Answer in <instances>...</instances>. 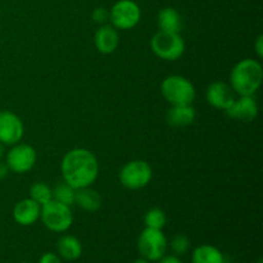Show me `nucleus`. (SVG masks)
<instances>
[{
  "mask_svg": "<svg viewBox=\"0 0 263 263\" xmlns=\"http://www.w3.org/2000/svg\"><path fill=\"white\" fill-rule=\"evenodd\" d=\"M63 181L74 189L91 186L99 175V162L86 148H73L64 154L61 162Z\"/></svg>",
  "mask_w": 263,
  "mask_h": 263,
  "instance_id": "nucleus-1",
  "label": "nucleus"
},
{
  "mask_svg": "<svg viewBox=\"0 0 263 263\" xmlns=\"http://www.w3.org/2000/svg\"><path fill=\"white\" fill-rule=\"evenodd\" d=\"M262 81V64L257 59L246 58L233 67L229 84L239 97H253L261 87Z\"/></svg>",
  "mask_w": 263,
  "mask_h": 263,
  "instance_id": "nucleus-2",
  "label": "nucleus"
},
{
  "mask_svg": "<svg viewBox=\"0 0 263 263\" xmlns=\"http://www.w3.org/2000/svg\"><path fill=\"white\" fill-rule=\"evenodd\" d=\"M161 94L171 105H189L194 102L197 91L189 79L180 74H171L162 81Z\"/></svg>",
  "mask_w": 263,
  "mask_h": 263,
  "instance_id": "nucleus-3",
  "label": "nucleus"
},
{
  "mask_svg": "<svg viewBox=\"0 0 263 263\" xmlns=\"http://www.w3.org/2000/svg\"><path fill=\"white\" fill-rule=\"evenodd\" d=\"M40 220L53 233H66L73 223V215L69 205L51 199L41 205Z\"/></svg>",
  "mask_w": 263,
  "mask_h": 263,
  "instance_id": "nucleus-4",
  "label": "nucleus"
},
{
  "mask_svg": "<svg viewBox=\"0 0 263 263\" xmlns=\"http://www.w3.org/2000/svg\"><path fill=\"white\" fill-rule=\"evenodd\" d=\"M152 51L158 58L167 62H175L185 53V41L180 33L158 31L151 39Z\"/></svg>",
  "mask_w": 263,
  "mask_h": 263,
  "instance_id": "nucleus-5",
  "label": "nucleus"
},
{
  "mask_svg": "<svg viewBox=\"0 0 263 263\" xmlns=\"http://www.w3.org/2000/svg\"><path fill=\"white\" fill-rule=\"evenodd\" d=\"M168 241L162 230L145 228L138 238V251L140 257L157 262L166 254Z\"/></svg>",
  "mask_w": 263,
  "mask_h": 263,
  "instance_id": "nucleus-6",
  "label": "nucleus"
},
{
  "mask_svg": "<svg viewBox=\"0 0 263 263\" xmlns=\"http://www.w3.org/2000/svg\"><path fill=\"white\" fill-rule=\"evenodd\" d=\"M153 177V170L148 162L134 159L127 162L120 171V182L130 190H139L148 186Z\"/></svg>",
  "mask_w": 263,
  "mask_h": 263,
  "instance_id": "nucleus-7",
  "label": "nucleus"
},
{
  "mask_svg": "<svg viewBox=\"0 0 263 263\" xmlns=\"http://www.w3.org/2000/svg\"><path fill=\"white\" fill-rule=\"evenodd\" d=\"M141 9L134 0H118L109 10L110 25L117 30H131L140 22Z\"/></svg>",
  "mask_w": 263,
  "mask_h": 263,
  "instance_id": "nucleus-8",
  "label": "nucleus"
},
{
  "mask_svg": "<svg viewBox=\"0 0 263 263\" xmlns=\"http://www.w3.org/2000/svg\"><path fill=\"white\" fill-rule=\"evenodd\" d=\"M37 161V154L33 146L25 143H17L12 145L7 153V162L9 171L14 174H26L31 171Z\"/></svg>",
  "mask_w": 263,
  "mask_h": 263,
  "instance_id": "nucleus-9",
  "label": "nucleus"
},
{
  "mask_svg": "<svg viewBox=\"0 0 263 263\" xmlns=\"http://www.w3.org/2000/svg\"><path fill=\"white\" fill-rule=\"evenodd\" d=\"M25 134L22 120L10 110H0V143L14 145L20 143Z\"/></svg>",
  "mask_w": 263,
  "mask_h": 263,
  "instance_id": "nucleus-10",
  "label": "nucleus"
},
{
  "mask_svg": "<svg viewBox=\"0 0 263 263\" xmlns=\"http://www.w3.org/2000/svg\"><path fill=\"white\" fill-rule=\"evenodd\" d=\"M205 99L208 104L216 109L226 110L236 99V94L229 82L215 81L208 85L205 90Z\"/></svg>",
  "mask_w": 263,
  "mask_h": 263,
  "instance_id": "nucleus-11",
  "label": "nucleus"
},
{
  "mask_svg": "<svg viewBox=\"0 0 263 263\" xmlns=\"http://www.w3.org/2000/svg\"><path fill=\"white\" fill-rule=\"evenodd\" d=\"M225 112L233 120L252 122L258 116V104L253 97H239Z\"/></svg>",
  "mask_w": 263,
  "mask_h": 263,
  "instance_id": "nucleus-12",
  "label": "nucleus"
},
{
  "mask_svg": "<svg viewBox=\"0 0 263 263\" xmlns=\"http://www.w3.org/2000/svg\"><path fill=\"white\" fill-rule=\"evenodd\" d=\"M94 45L99 53L108 55L117 50L120 45V35L112 25H102L94 35Z\"/></svg>",
  "mask_w": 263,
  "mask_h": 263,
  "instance_id": "nucleus-13",
  "label": "nucleus"
},
{
  "mask_svg": "<svg viewBox=\"0 0 263 263\" xmlns=\"http://www.w3.org/2000/svg\"><path fill=\"white\" fill-rule=\"evenodd\" d=\"M41 205L31 198L20 200L13 208V220L21 226H31L40 220Z\"/></svg>",
  "mask_w": 263,
  "mask_h": 263,
  "instance_id": "nucleus-14",
  "label": "nucleus"
},
{
  "mask_svg": "<svg viewBox=\"0 0 263 263\" xmlns=\"http://www.w3.org/2000/svg\"><path fill=\"white\" fill-rule=\"evenodd\" d=\"M197 112L192 104L171 105L166 112V121L172 127H186L195 121Z\"/></svg>",
  "mask_w": 263,
  "mask_h": 263,
  "instance_id": "nucleus-15",
  "label": "nucleus"
},
{
  "mask_svg": "<svg viewBox=\"0 0 263 263\" xmlns=\"http://www.w3.org/2000/svg\"><path fill=\"white\" fill-rule=\"evenodd\" d=\"M157 25H158L159 31L180 33L182 30V18L175 8L166 7L158 12Z\"/></svg>",
  "mask_w": 263,
  "mask_h": 263,
  "instance_id": "nucleus-16",
  "label": "nucleus"
},
{
  "mask_svg": "<svg viewBox=\"0 0 263 263\" xmlns=\"http://www.w3.org/2000/svg\"><path fill=\"white\" fill-rule=\"evenodd\" d=\"M55 247L57 254L66 261H76L82 254L81 241L73 235H62Z\"/></svg>",
  "mask_w": 263,
  "mask_h": 263,
  "instance_id": "nucleus-17",
  "label": "nucleus"
},
{
  "mask_svg": "<svg viewBox=\"0 0 263 263\" xmlns=\"http://www.w3.org/2000/svg\"><path fill=\"white\" fill-rule=\"evenodd\" d=\"M74 204H77L86 212H97L102 207L103 199L97 190L92 189L91 186H86L76 189Z\"/></svg>",
  "mask_w": 263,
  "mask_h": 263,
  "instance_id": "nucleus-18",
  "label": "nucleus"
},
{
  "mask_svg": "<svg viewBox=\"0 0 263 263\" xmlns=\"http://www.w3.org/2000/svg\"><path fill=\"white\" fill-rule=\"evenodd\" d=\"M193 263H226L222 252L211 244L198 246L192 253Z\"/></svg>",
  "mask_w": 263,
  "mask_h": 263,
  "instance_id": "nucleus-19",
  "label": "nucleus"
},
{
  "mask_svg": "<svg viewBox=\"0 0 263 263\" xmlns=\"http://www.w3.org/2000/svg\"><path fill=\"white\" fill-rule=\"evenodd\" d=\"M53 190V199L57 200L59 203H63V204L69 205L74 204V195H76V189L72 187L71 185H68L67 182L62 181L58 182L54 187H51Z\"/></svg>",
  "mask_w": 263,
  "mask_h": 263,
  "instance_id": "nucleus-20",
  "label": "nucleus"
},
{
  "mask_svg": "<svg viewBox=\"0 0 263 263\" xmlns=\"http://www.w3.org/2000/svg\"><path fill=\"white\" fill-rule=\"evenodd\" d=\"M30 198L43 205L53 199V190L45 182H35L30 187Z\"/></svg>",
  "mask_w": 263,
  "mask_h": 263,
  "instance_id": "nucleus-21",
  "label": "nucleus"
},
{
  "mask_svg": "<svg viewBox=\"0 0 263 263\" xmlns=\"http://www.w3.org/2000/svg\"><path fill=\"white\" fill-rule=\"evenodd\" d=\"M166 213H164L163 210H161V208H151V210L145 213V216H144L145 228L162 230V229L166 226Z\"/></svg>",
  "mask_w": 263,
  "mask_h": 263,
  "instance_id": "nucleus-22",
  "label": "nucleus"
},
{
  "mask_svg": "<svg viewBox=\"0 0 263 263\" xmlns=\"http://www.w3.org/2000/svg\"><path fill=\"white\" fill-rule=\"evenodd\" d=\"M171 249L176 256H182L186 253L190 248V240L186 235L184 234H176L174 238L171 239Z\"/></svg>",
  "mask_w": 263,
  "mask_h": 263,
  "instance_id": "nucleus-23",
  "label": "nucleus"
},
{
  "mask_svg": "<svg viewBox=\"0 0 263 263\" xmlns=\"http://www.w3.org/2000/svg\"><path fill=\"white\" fill-rule=\"evenodd\" d=\"M91 18L98 25H107L108 21H109V10L103 7L95 8L91 13Z\"/></svg>",
  "mask_w": 263,
  "mask_h": 263,
  "instance_id": "nucleus-24",
  "label": "nucleus"
},
{
  "mask_svg": "<svg viewBox=\"0 0 263 263\" xmlns=\"http://www.w3.org/2000/svg\"><path fill=\"white\" fill-rule=\"evenodd\" d=\"M39 263H62V258L57 253L48 252V253H44L43 256L40 257Z\"/></svg>",
  "mask_w": 263,
  "mask_h": 263,
  "instance_id": "nucleus-25",
  "label": "nucleus"
},
{
  "mask_svg": "<svg viewBox=\"0 0 263 263\" xmlns=\"http://www.w3.org/2000/svg\"><path fill=\"white\" fill-rule=\"evenodd\" d=\"M254 51H256V55L261 59L263 57V35H258V37L256 39V43H254Z\"/></svg>",
  "mask_w": 263,
  "mask_h": 263,
  "instance_id": "nucleus-26",
  "label": "nucleus"
},
{
  "mask_svg": "<svg viewBox=\"0 0 263 263\" xmlns=\"http://www.w3.org/2000/svg\"><path fill=\"white\" fill-rule=\"evenodd\" d=\"M157 263H184V262H182L181 259H180V257L176 256V254H170V256H166V254H164L159 261H157Z\"/></svg>",
  "mask_w": 263,
  "mask_h": 263,
  "instance_id": "nucleus-27",
  "label": "nucleus"
},
{
  "mask_svg": "<svg viewBox=\"0 0 263 263\" xmlns=\"http://www.w3.org/2000/svg\"><path fill=\"white\" fill-rule=\"evenodd\" d=\"M8 172H9V168H8L7 164L0 163V180L4 179V177L8 175Z\"/></svg>",
  "mask_w": 263,
  "mask_h": 263,
  "instance_id": "nucleus-28",
  "label": "nucleus"
},
{
  "mask_svg": "<svg viewBox=\"0 0 263 263\" xmlns=\"http://www.w3.org/2000/svg\"><path fill=\"white\" fill-rule=\"evenodd\" d=\"M134 263H152L151 261H148V259H145L144 257H140V258L135 259V262Z\"/></svg>",
  "mask_w": 263,
  "mask_h": 263,
  "instance_id": "nucleus-29",
  "label": "nucleus"
},
{
  "mask_svg": "<svg viewBox=\"0 0 263 263\" xmlns=\"http://www.w3.org/2000/svg\"><path fill=\"white\" fill-rule=\"evenodd\" d=\"M3 154H4V144L0 143V157H2Z\"/></svg>",
  "mask_w": 263,
  "mask_h": 263,
  "instance_id": "nucleus-30",
  "label": "nucleus"
},
{
  "mask_svg": "<svg viewBox=\"0 0 263 263\" xmlns=\"http://www.w3.org/2000/svg\"><path fill=\"white\" fill-rule=\"evenodd\" d=\"M256 263H262V259H258V261H257Z\"/></svg>",
  "mask_w": 263,
  "mask_h": 263,
  "instance_id": "nucleus-31",
  "label": "nucleus"
},
{
  "mask_svg": "<svg viewBox=\"0 0 263 263\" xmlns=\"http://www.w3.org/2000/svg\"><path fill=\"white\" fill-rule=\"evenodd\" d=\"M21 263H31V262H21Z\"/></svg>",
  "mask_w": 263,
  "mask_h": 263,
  "instance_id": "nucleus-32",
  "label": "nucleus"
}]
</instances>
